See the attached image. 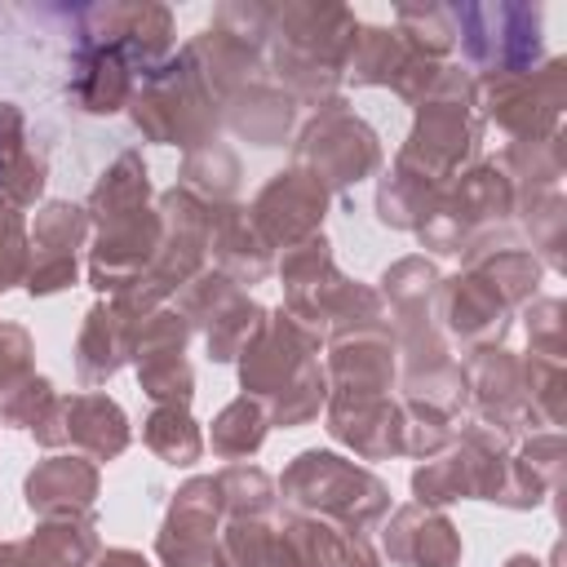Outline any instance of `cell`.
<instances>
[{
	"label": "cell",
	"instance_id": "7c38bea8",
	"mask_svg": "<svg viewBox=\"0 0 567 567\" xmlns=\"http://www.w3.org/2000/svg\"><path fill=\"white\" fill-rule=\"evenodd\" d=\"M75 49H106L128 62L133 75H151L173 58V9L168 4H137V0H111L80 9V35Z\"/></svg>",
	"mask_w": 567,
	"mask_h": 567
},
{
	"label": "cell",
	"instance_id": "681fc988",
	"mask_svg": "<svg viewBox=\"0 0 567 567\" xmlns=\"http://www.w3.org/2000/svg\"><path fill=\"white\" fill-rule=\"evenodd\" d=\"M35 372V346L22 323H0V399Z\"/></svg>",
	"mask_w": 567,
	"mask_h": 567
},
{
	"label": "cell",
	"instance_id": "8992f818",
	"mask_svg": "<svg viewBox=\"0 0 567 567\" xmlns=\"http://www.w3.org/2000/svg\"><path fill=\"white\" fill-rule=\"evenodd\" d=\"M509 221H514V186L496 159H478L447 182L439 208L412 235L421 239V248L439 257H456L483 244L514 239Z\"/></svg>",
	"mask_w": 567,
	"mask_h": 567
},
{
	"label": "cell",
	"instance_id": "30bf717a",
	"mask_svg": "<svg viewBox=\"0 0 567 567\" xmlns=\"http://www.w3.org/2000/svg\"><path fill=\"white\" fill-rule=\"evenodd\" d=\"M456 44L465 49V62L474 75H501V71H527L545 58V13L540 4H456Z\"/></svg>",
	"mask_w": 567,
	"mask_h": 567
},
{
	"label": "cell",
	"instance_id": "d4e9b609",
	"mask_svg": "<svg viewBox=\"0 0 567 567\" xmlns=\"http://www.w3.org/2000/svg\"><path fill=\"white\" fill-rule=\"evenodd\" d=\"M102 492V474L89 456L75 452H53L44 461L31 465L27 483H22V501L35 518H80L93 514Z\"/></svg>",
	"mask_w": 567,
	"mask_h": 567
},
{
	"label": "cell",
	"instance_id": "d6a6232c",
	"mask_svg": "<svg viewBox=\"0 0 567 567\" xmlns=\"http://www.w3.org/2000/svg\"><path fill=\"white\" fill-rule=\"evenodd\" d=\"M270 567H337V527L310 514H275Z\"/></svg>",
	"mask_w": 567,
	"mask_h": 567
},
{
	"label": "cell",
	"instance_id": "603a6c76",
	"mask_svg": "<svg viewBox=\"0 0 567 567\" xmlns=\"http://www.w3.org/2000/svg\"><path fill=\"white\" fill-rule=\"evenodd\" d=\"M323 377L328 394L354 399V394H390L399 381V354L390 328H359L346 337H332L323 346Z\"/></svg>",
	"mask_w": 567,
	"mask_h": 567
},
{
	"label": "cell",
	"instance_id": "db71d44e",
	"mask_svg": "<svg viewBox=\"0 0 567 567\" xmlns=\"http://www.w3.org/2000/svg\"><path fill=\"white\" fill-rule=\"evenodd\" d=\"M505 567H545V563H540L536 554H509V558H505Z\"/></svg>",
	"mask_w": 567,
	"mask_h": 567
},
{
	"label": "cell",
	"instance_id": "83f0119b",
	"mask_svg": "<svg viewBox=\"0 0 567 567\" xmlns=\"http://www.w3.org/2000/svg\"><path fill=\"white\" fill-rule=\"evenodd\" d=\"M221 124L248 146H284L297 128V102L270 75H261L221 102Z\"/></svg>",
	"mask_w": 567,
	"mask_h": 567
},
{
	"label": "cell",
	"instance_id": "2e32d148",
	"mask_svg": "<svg viewBox=\"0 0 567 567\" xmlns=\"http://www.w3.org/2000/svg\"><path fill=\"white\" fill-rule=\"evenodd\" d=\"M514 315L518 310L470 266L439 279V288H434V323H439L443 341L461 354L483 350V346H505Z\"/></svg>",
	"mask_w": 567,
	"mask_h": 567
},
{
	"label": "cell",
	"instance_id": "bcb514c9",
	"mask_svg": "<svg viewBox=\"0 0 567 567\" xmlns=\"http://www.w3.org/2000/svg\"><path fill=\"white\" fill-rule=\"evenodd\" d=\"M217 31H226L230 40L239 44H252L266 53V40H270V4L266 0H226L213 9V22Z\"/></svg>",
	"mask_w": 567,
	"mask_h": 567
},
{
	"label": "cell",
	"instance_id": "1f68e13d",
	"mask_svg": "<svg viewBox=\"0 0 567 567\" xmlns=\"http://www.w3.org/2000/svg\"><path fill=\"white\" fill-rule=\"evenodd\" d=\"M412 58H416V53L403 44V35H399L394 27L359 22L354 44H350V53H346V80H350L354 89H394Z\"/></svg>",
	"mask_w": 567,
	"mask_h": 567
},
{
	"label": "cell",
	"instance_id": "b9f144b4",
	"mask_svg": "<svg viewBox=\"0 0 567 567\" xmlns=\"http://www.w3.org/2000/svg\"><path fill=\"white\" fill-rule=\"evenodd\" d=\"M514 217H523V230L532 239V252L540 266L563 270V230H567V204H563V186L558 190H540L532 199H518Z\"/></svg>",
	"mask_w": 567,
	"mask_h": 567
},
{
	"label": "cell",
	"instance_id": "8d00e7d4",
	"mask_svg": "<svg viewBox=\"0 0 567 567\" xmlns=\"http://www.w3.org/2000/svg\"><path fill=\"white\" fill-rule=\"evenodd\" d=\"M142 443L173 470H186L204 456V430L190 416V408H151V416L142 421Z\"/></svg>",
	"mask_w": 567,
	"mask_h": 567
},
{
	"label": "cell",
	"instance_id": "e575fe53",
	"mask_svg": "<svg viewBox=\"0 0 567 567\" xmlns=\"http://www.w3.org/2000/svg\"><path fill=\"white\" fill-rule=\"evenodd\" d=\"M439 266L430 257H399L394 266L381 270V306L390 323H408V319H425L434 315V288H439Z\"/></svg>",
	"mask_w": 567,
	"mask_h": 567
},
{
	"label": "cell",
	"instance_id": "6da1fadb",
	"mask_svg": "<svg viewBox=\"0 0 567 567\" xmlns=\"http://www.w3.org/2000/svg\"><path fill=\"white\" fill-rule=\"evenodd\" d=\"M359 18L346 4L323 0H284L270 4L266 71L297 106H323L341 97L346 53L354 44Z\"/></svg>",
	"mask_w": 567,
	"mask_h": 567
},
{
	"label": "cell",
	"instance_id": "8fae6325",
	"mask_svg": "<svg viewBox=\"0 0 567 567\" xmlns=\"http://www.w3.org/2000/svg\"><path fill=\"white\" fill-rule=\"evenodd\" d=\"M177 297V315L186 319L190 332L204 337L208 359L213 363H235L244 354V346L257 337V328L266 323V306L248 297V288L230 284L221 270H199Z\"/></svg>",
	"mask_w": 567,
	"mask_h": 567
},
{
	"label": "cell",
	"instance_id": "816d5d0a",
	"mask_svg": "<svg viewBox=\"0 0 567 567\" xmlns=\"http://www.w3.org/2000/svg\"><path fill=\"white\" fill-rule=\"evenodd\" d=\"M0 567H49V563L22 536V540H0Z\"/></svg>",
	"mask_w": 567,
	"mask_h": 567
},
{
	"label": "cell",
	"instance_id": "cb8c5ba5",
	"mask_svg": "<svg viewBox=\"0 0 567 567\" xmlns=\"http://www.w3.org/2000/svg\"><path fill=\"white\" fill-rule=\"evenodd\" d=\"M381 523H385L381 558H390L399 567H461L465 545H461L456 523L443 509L408 501V505L390 509Z\"/></svg>",
	"mask_w": 567,
	"mask_h": 567
},
{
	"label": "cell",
	"instance_id": "e0dca14e",
	"mask_svg": "<svg viewBox=\"0 0 567 567\" xmlns=\"http://www.w3.org/2000/svg\"><path fill=\"white\" fill-rule=\"evenodd\" d=\"M155 213H159V248H155V261H151V279L173 297L199 270H208L213 204H204L186 186H168V190H159Z\"/></svg>",
	"mask_w": 567,
	"mask_h": 567
},
{
	"label": "cell",
	"instance_id": "4fadbf2b",
	"mask_svg": "<svg viewBox=\"0 0 567 567\" xmlns=\"http://www.w3.org/2000/svg\"><path fill=\"white\" fill-rule=\"evenodd\" d=\"M31 439L49 452L71 447L75 456H89L97 465V461H115L133 443V425H128V412L111 394L75 390L49 403V412L31 425Z\"/></svg>",
	"mask_w": 567,
	"mask_h": 567
},
{
	"label": "cell",
	"instance_id": "d6986e66",
	"mask_svg": "<svg viewBox=\"0 0 567 567\" xmlns=\"http://www.w3.org/2000/svg\"><path fill=\"white\" fill-rule=\"evenodd\" d=\"M186 341H190V328L173 306H159L155 315L142 319L133 341V368L151 408H190L195 372L186 363Z\"/></svg>",
	"mask_w": 567,
	"mask_h": 567
},
{
	"label": "cell",
	"instance_id": "4dcf8cb0",
	"mask_svg": "<svg viewBox=\"0 0 567 567\" xmlns=\"http://www.w3.org/2000/svg\"><path fill=\"white\" fill-rule=\"evenodd\" d=\"M71 102L84 115H115L128 106L133 97V71L120 53L106 49H75L71 62V84H66Z\"/></svg>",
	"mask_w": 567,
	"mask_h": 567
},
{
	"label": "cell",
	"instance_id": "f6af8a7d",
	"mask_svg": "<svg viewBox=\"0 0 567 567\" xmlns=\"http://www.w3.org/2000/svg\"><path fill=\"white\" fill-rule=\"evenodd\" d=\"M523 328H527V350L532 354H558V359H567L563 297H532L523 306Z\"/></svg>",
	"mask_w": 567,
	"mask_h": 567
},
{
	"label": "cell",
	"instance_id": "ac0fdd59",
	"mask_svg": "<svg viewBox=\"0 0 567 567\" xmlns=\"http://www.w3.org/2000/svg\"><path fill=\"white\" fill-rule=\"evenodd\" d=\"M80 248H89V213L71 199H44L31 221V261L22 288L53 297L80 284Z\"/></svg>",
	"mask_w": 567,
	"mask_h": 567
},
{
	"label": "cell",
	"instance_id": "52a82bcc",
	"mask_svg": "<svg viewBox=\"0 0 567 567\" xmlns=\"http://www.w3.org/2000/svg\"><path fill=\"white\" fill-rule=\"evenodd\" d=\"M474 106L483 128H496L505 146L558 137L567 106V58H540L527 71L474 75Z\"/></svg>",
	"mask_w": 567,
	"mask_h": 567
},
{
	"label": "cell",
	"instance_id": "f35d334b",
	"mask_svg": "<svg viewBox=\"0 0 567 567\" xmlns=\"http://www.w3.org/2000/svg\"><path fill=\"white\" fill-rule=\"evenodd\" d=\"M213 483L221 492L226 518H270V514H279V487L261 465L230 461L226 470L213 474Z\"/></svg>",
	"mask_w": 567,
	"mask_h": 567
},
{
	"label": "cell",
	"instance_id": "9c48e42d",
	"mask_svg": "<svg viewBox=\"0 0 567 567\" xmlns=\"http://www.w3.org/2000/svg\"><path fill=\"white\" fill-rule=\"evenodd\" d=\"M381 137L377 128L346 102V97H332L323 102L297 133L292 142V168L310 173L328 195L332 190H350L368 177L381 173Z\"/></svg>",
	"mask_w": 567,
	"mask_h": 567
},
{
	"label": "cell",
	"instance_id": "f907efd6",
	"mask_svg": "<svg viewBox=\"0 0 567 567\" xmlns=\"http://www.w3.org/2000/svg\"><path fill=\"white\" fill-rule=\"evenodd\" d=\"M337 567H381L377 540L368 532H359V527H337Z\"/></svg>",
	"mask_w": 567,
	"mask_h": 567
},
{
	"label": "cell",
	"instance_id": "f1b7e54d",
	"mask_svg": "<svg viewBox=\"0 0 567 567\" xmlns=\"http://www.w3.org/2000/svg\"><path fill=\"white\" fill-rule=\"evenodd\" d=\"M44 155L27 133V115L13 102H0V199L13 208H31L44 195Z\"/></svg>",
	"mask_w": 567,
	"mask_h": 567
},
{
	"label": "cell",
	"instance_id": "c3c4849f",
	"mask_svg": "<svg viewBox=\"0 0 567 567\" xmlns=\"http://www.w3.org/2000/svg\"><path fill=\"white\" fill-rule=\"evenodd\" d=\"M514 456H518V465H523L536 483H545V487L554 492L558 478H563V430H536V434L518 439Z\"/></svg>",
	"mask_w": 567,
	"mask_h": 567
},
{
	"label": "cell",
	"instance_id": "5bb4252c",
	"mask_svg": "<svg viewBox=\"0 0 567 567\" xmlns=\"http://www.w3.org/2000/svg\"><path fill=\"white\" fill-rule=\"evenodd\" d=\"M461 377H465V416L496 430L501 439H509L518 447V439L536 434V416L527 408V390H523V359L505 346H483L470 350L461 359Z\"/></svg>",
	"mask_w": 567,
	"mask_h": 567
},
{
	"label": "cell",
	"instance_id": "60d3db41",
	"mask_svg": "<svg viewBox=\"0 0 567 567\" xmlns=\"http://www.w3.org/2000/svg\"><path fill=\"white\" fill-rule=\"evenodd\" d=\"M394 31L416 58H430V62H447L456 49V22H452V9L443 4H399Z\"/></svg>",
	"mask_w": 567,
	"mask_h": 567
},
{
	"label": "cell",
	"instance_id": "7a4b0ae2",
	"mask_svg": "<svg viewBox=\"0 0 567 567\" xmlns=\"http://www.w3.org/2000/svg\"><path fill=\"white\" fill-rule=\"evenodd\" d=\"M319 354H323V341L306 323H297L284 306L266 310V323L235 359L239 390L266 408L270 425H284V430L310 425L328 403V377Z\"/></svg>",
	"mask_w": 567,
	"mask_h": 567
},
{
	"label": "cell",
	"instance_id": "7dc6e473",
	"mask_svg": "<svg viewBox=\"0 0 567 567\" xmlns=\"http://www.w3.org/2000/svg\"><path fill=\"white\" fill-rule=\"evenodd\" d=\"M58 399V390H53V381L49 377H40V372H31L27 381H18L4 399H0V425H13V430H31L44 412H49V403Z\"/></svg>",
	"mask_w": 567,
	"mask_h": 567
},
{
	"label": "cell",
	"instance_id": "74e56055",
	"mask_svg": "<svg viewBox=\"0 0 567 567\" xmlns=\"http://www.w3.org/2000/svg\"><path fill=\"white\" fill-rule=\"evenodd\" d=\"M27 545L49 563V567H89L102 549L93 514L80 518H40V527L27 536Z\"/></svg>",
	"mask_w": 567,
	"mask_h": 567
},
{
	"label": "cell",
	"instance_id": "ee69618b",
	"mask_svg": "<svg viewBox=\"0 0 567 567\" xmlns=\"http://www.w3.org/2000/svg\"><path fill=\"white\" fill-rule=\"evenodd\" d=\"M27 261H31V221L22 217V208L0 199V292L27 279Z\"/></svg>",
	"mask_w": 567,
	"mask_h": 567
},
{
	"label": "cell",
	"instance_id": "ffe728a7",
	"mask_svg": "<svg viewBox=\"0 0 567 567\" xmlns=\"http://www.w3.org/2000/svg\"><path fill=\"white\" fill-rule=\"evenodd\" d=\"M93 244H89V284L97 297H111L120 288H128L133 279L151 275L155 248H159V213L155 204L120 213L102 226H89Z\"/></svg>",
	"mask_w": 567,
	"mask_h": 567
},
{
	"label": "cell",
	"instance_id": "484cf974",
	"mask_svg": "<svg viewBox=\"0 0 567 567\" xmlns=\"http://www.w3.org/2000/svg\"><path fill=\"white\" fill-rule=\"evenodd\" d=\"M142 319H133L128 310H120L111 297H97L84 310L80 337H75V372L80 385H106L124 363H133V341H137Z\"/></svg>",
	"mask_w": 567,
	"mask_h": 567
},
{
	"label": "cell",
	"instance_id": "5b68a950",
	"mask_svg": "<svg viewBox=\"0 0 567 567\" xmlns=\"http://www.w3.org/2000/svg\"><path fill=\"white\" fill-rule=\"evenodd\" d=\"M483 142V120L474 106V71L443 62L439 80L421 102H412V128L399 155L416 168H425L439 182H452Z\"/></svg>",
	"mask_w": 567,
	"mask_h": 567
},
{
	"label": "cell",
	"instance_id": "3957f363",
	"mask_svg": "<svg viewBox=\"0 0 567 567\" xmlns=\"http://www.w3.org/2000/svg\"><path fill=\"white\" fill-rule=\"evenodd\" d=\"M279 505L292 514H310L337 527H377L390 514V487L359 461L328 452V447H306L297 452L284 474L275 478Z\"/></svg>",
	"mask_w": 567,
	"mask_h": 567
},
{
	"label": "cell",
	"instance_id": "d590c367",
	"mask_svg": "<svg viewBox=\"0 0 567 567\" xmlns=\"http://www.w3.org/2000/svg\"><path fill=\"white\" fill-rule=\"evenodd\" d=\"M266 434H270L266 408H261L257 399L239 394V399H230V403L213 416V430H208L204 443H213V452H217L221 461H248V456L261 452Z\"/></svg>",
	"mask_w": 567,
	"mask_h": 567
},
{
	"label": "cell",
	"instance_id": "44dd1931",
	"mask_svg": "<svg viewBox=\"0 0 567 567\" xmlns=\"http://www.w3.org/2000/svg\"><path fill=\"white\" fill-rule=\"evenodd\" d=\"M248 217H252V226L261 230V239L275 248V252H284V248H292V244H301V239H310V235H319L323 230V217H328V190L310 177V173H301V168H279L261 190H257V199L248 204Z\"/></svg>",
	"mask_w": 567,
	"mask_h": 567
},
{
	"label": "cell",
	"instance_id": "7402d4cb",
	"mask_svg": "<svg viewBox=\"0 0 567 567\" xmlns=\"http://www.w3.org/2000/svg\"><path fill=\"white\" fill-rule=\"evenodd\" d=\"M323 430L332 443L350 447L359 461H390L403 456V403L394 394H354L323 403Z\"/></svg>",
	"mask_w": 567,
	"mask_h": 567
},
{
	"label": "cell",
	"instance_id": "277c9868",
	"mask_svg": "<svg viewBox=\"0 0 567 567\" xmlns=\"http://www.w3.org/2000/svg\"><path fill=\"white\" fill-rule=\"evenodd\" d=\"M128 115L146 142L177 146L182 155L213 146L221 133V106L182 49L164 66L142 75V84H133Z\"/></svg>",
	"mask_w": 567,
	"mask_h": 567
},
{
	"label": "cell",
	"instance_id": "7bdbcfd3",
	"mask_svg": "<svg viewBox=\"0 0 567 567\" xmlns=\"http://www.w3.org/2000/svg\"><path fill=\"white\" fill-rule=\"evenodd\" d=\"M523 359V390L536 425L558 430L563 425V399H567V359L558 354H518Z\"/></svg>",
	"mask_w": 567,
	"mask_h": 567
},
{
	"label": "cell",
	"instance_id": "9a60e30c",
	"mask_svg": "<svg viewBox=\"0 0 567 567\" xmlns=\"http://www.w3.org/2000/svg\"><path fill=\"white\" fill-rule=\"evenodd\" d=\"M221 527H226V509H221V492L213 474L186 478L173 492L168 514L155 532L159 567H226Z\"/></svg>",
	"mask_w": 567,
	"mask_h": 567
},
{
	"label": "cell",
	"instance_id": "4316f807",
	"mask_svg": "<svg viewBox=\"0 0 567 567\" xmlns=\"http://www.w3.org/2000/svg\"><path fill=\"white\" fill-rule=\"evenodd\" d=\"M208 266L221 270L230 284H261L275 275V248L248 217V204H217L208 221Z\"/></svg>",
	"mask_w": 567,
	"mask_h": 567
},
{
	"label": "cell",
	"instance_id": "ab89813d",
	"mask_svg": "<svg viewBox=\"0 0 567 567\" xmlns=\"http://www.w3.org/2000/svg\"><path fill=\"white\" fill-rule=\"evenodd\" d=\"M190 195H199L204 204H230L235 199V186H239V155L221 142L213 146H199L190 155H182V182Z\"/></svg>",
	"mask_w": 567,
	"mask_h": 567
},
{
	"label": "cell",
	"instance_id": "f546056e",
	"mask_svg": "<svg viewBox=\"0 0 567 567\" xmlns=\"http://www.w3.org/2000/svg\"><path fill=\"white\" fill-rule=\"evenodd\" d=\"M443 190H447V182H439L425 168L394 155V164L377 182V221L390 230H416L439 208Z\"/></svg>",
	"mask_w": 567,
	"mask_h": 567
},
{
	"label": "cell",
	"instance_id": "836d02e7",
	"mask_svg": "<svg viewBox=\"0 0 567 567\" xmlns=\"http://www.w3.org/2000/svg\"><path fill=\"white\" fill-rule=\"evenodd\" d=\"M151 204V177H146V159L137 151H124L111 159V168H102V177L93 182L89 199H84V213H89V226H102L120 213H133V208H146Z\"/></svg>",
	"mask_w": 567,
	"mask_h": 567
},
{
	"label": "cell",
	"instance_id": "f5cc1de1",
	"mask_svg": "<svg viewBox=\"0 0 567 567\" xmlns=\"http://www.w3.org/2000/svg\"><path fill=\"white\" fill-rule=\"evenodd\" d=\"M89 567H151V563H146L137 549H124V545H120V549H97V558H93Z\"/></svg>",
	"mask_w": 567,
	"mask_h": 567
},
{
	"label": "cell",
	"instance_id": "ba28073f",
	"mask_svg": "<svg viewBox=\"0 0 567 567\" xmlns=\"http://www.w3.org/2000/svg\"><path fill=\"white\" fill-rule=\"evenodd\" d=\"M509 465H514V443L465 416L456 443L412 470V501L430 505V509H443L452 501H496V505H505Z\"/></svg>",
	"mask_w": 567,
	"mask_h": 567
}]
</instances>
